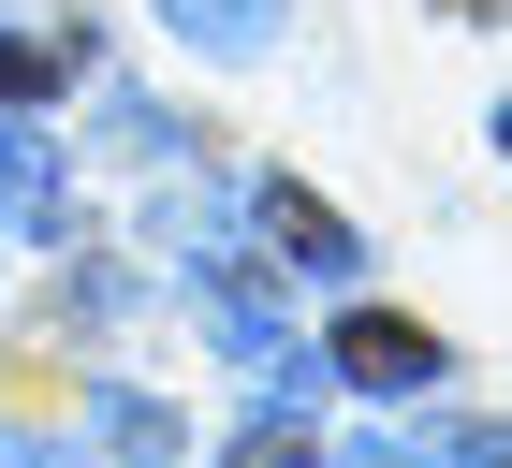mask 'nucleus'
I'll list each match as a JSON object with an SVG mask.
<instances>
[{
	"mask_svg": "<svg viewBox=\"0 0 512 468\" xmlns=\"http://www.w3.org/2000/svg\"><path fill=\"white\" fill-rule=\"evenodd\" d=\"M235 468H322V439H308V425H293V410H278V395H264V425L235 439Z\"/></svg>",
	"mask_w": 512,
	"mask_h": 468,
	"instance_id": "7",
	"label": "nucleus"
},
{
	"mask_svg": "<svg viewBox=\"0 0 512 468\" xmlns=\"http://www.w3.org/2000/svg\"><path fill=\"white\" fill-rule=\"evenodd\" d=\"M439 468H512V425H454V439H439Z\"/></svg>",
	"mask_w": 512,
	"mask_h": 468,
	"instance_id": "9",
	"label": "nucleus"
},
{
	"mask_svg": "<svg viewBox=\"0 0 512 468\" xmlns=\"http://www.w3.org/2000/svg\"><path fill=\"white\" fill-rule=\"evenodd\" d=\"M44 88H59V59H44V44H15V30H0V117H15V103H44Z\"/></svg>",
	"mask_w": 512,
	"mask_h": 468,
	"instance_id": "8",
	"label": "nucleus"
},
{
	"mask_svg": "<svg viewBox=\"0 0 512 468\" xmlns=\"http://www.w3.org/2000/svg\"><path fill=\"white\" fill-rule=\"evenodd\" d=\"M337 366H352L366 395H425V381H439V337H425L410 308H352V322H337Z\"/></svg>",
	"mask_w": 512,
	"mask_h": 468,
	"instance_id": "4",
	"label": "nucleus"
},
{
	"mask_svg": "<svg viewBox=\"0 0 512 468\" xmlns=\"http://www.w3.org/2000/svg\"><path fill=\"white\" fill-rule=\"evenodd\" d=\"M498 161H512V103H498Z\"/></svg>",
	"mask_w": 512,
	"mask_h": 468,
	"instance_id": "12",
	"label": "nucleus"
},
{
	"mask_svg": "<svg viewBox=\"0 0 512 468\" xmlns=\"http://www.w3.org/2000/svg\"><path fill=\"white\" fill-rule=\"evenodd\" d=\"M0 468H59V454H44V439H15V425H0Z\"/></svg>",
	"mask_w": 512,
	"mask_h": 468,
	"instance_id": "11",
	"label": "nucleus"
},
{
	"mask_svg": "<svg viewBox=\"0 0 512 468\" xmlns=\"http://www.w3.org/2000/svg\"><path fill=\"white\" fill-rule=\"evenodd\" d=\"M0 234H74V161L44 117H0Z\"/></svg>",
	"mask_w": 512,
	"mask_h": 468,
	"instance_id": "2",
	"label": "nucleus"
},
{
	"mask_svg": "<svg viewBox=\"0 0 512 468\" xmlns=\"http://www.w3.org/2000/svg\"><path fill=\"white\" fill-rule=\"evenodd\" d=\"M161 15H176V30H191L205 59H249V44L278 30V0H161Z\"/></svg>",
	"mask_w": 512,
	"mask_h": 468,
	"instance_id": "6",
	"label": "nucleus"
},
{
	"mask_svg": "<svg viewBox=\"0 0 512 468\" xmlns=\"http://www.w3.org/2000/svg\"><path fill=\"white\" fill-rule=\"evenodd\" d=\"M249 220H264V249H278L293 278H322V293H352V278H366V234L337 220L308 176H264V191H249Z\"/></svg>",
	"mask_w": 512,
	"mask_h": 468,
	"instance_id": "1",
	"label": "nucleus"
},
{
	"mask_svg": "<svg viewBox=\"0 0 512 468\" xmlns=\"http://www.w3.org/2000/svg\"><path fill=\"white\" fill-rule=\"evenodd\" d=\"M88 439H103L118 468H176V454H191V425H176L161 395H103V410H88Z\"/></svg>",
	"mask_w": 512,
	"mask_h": 468,
	"instance_id": "5",
	"label": "nucleus"
},
{
	"mask_svg": "<svg viewBox=\"0 0 512 468\" xmlns=\"http://www.w3.org/2000/svg\"><path fill=\"white\" fill-rule=\"evenodd\" d=\"M322 468H425V454H410V439H337Z\"/></svg>",
	"mask_w": 512,
	"mask_h": 468,
	"instance_id": "10",
	"label": "nucleus"
},
{
	"mask_svg": "<svg viewBox=\"0 0 512 468\" xmlns=\"http://www.w3.org/2000/svg\"><path fill=\"white\" fill-rule=\"evenodd\" d=\"M205 322H220V351H235L264 395H293V337H278V308H264L249 264H205Z\"/></svg>",
	"mask_w": 512,
	"mask_h": 468,
	"instance_id": "3",
	"label": "nucleus"
}]
</instances>
